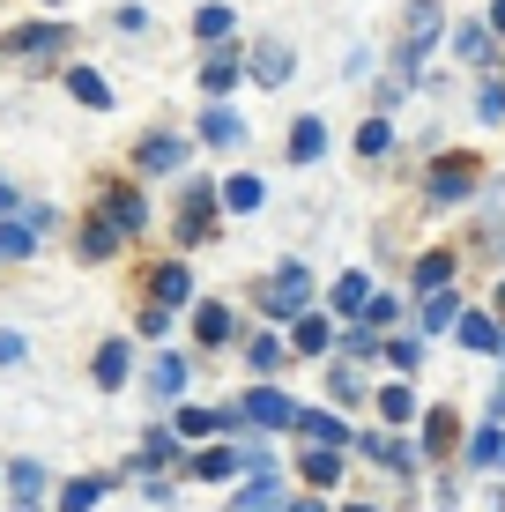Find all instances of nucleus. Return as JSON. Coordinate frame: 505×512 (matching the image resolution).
I'll return each mask as SVG.
<instances>
[{"instance_id":"obj_19","label":"nucleus","mask_w":505,"mask_h":512,"mask_svg":"<svg viewBox=\"0 0 505 512\" xmlns=\"http://www.w3.org/2000/svg\"><path fill=\"white\" fill-rule=\"evenodd\" d=\"M290 67H298V60H290L283 45H260L253 52V82H268V90H275V82H290Z\"/></svg>"},{"instance_id":"obj_39","label":"nucleus","mask_w":505,"mask_h":512,"mask_svg":"<svg viewBox=\"0 0 505 512\" xmlns=\"http://www.w3.org/2000/svg\"><path fill=\"white\" fill-rule=\"evenodd\" d=\"M283 357H290V349L275 342V334H260V342H253V372H275V364H283Z\"/></svg>"},{"instance_id":"obj_28","label":"nucleus","mask_w":505,"mask_h":512,"mask_svg":"<svg viewBox=\"0 0 505 512\" xmlns=\"http://www.w3.org/2000/svg\"><path fill=\"white\" fill-rule=\"evenodd\" d=\"M231 82H238V60H223V52H216V60L201 67V90H208V97H223Z\"/></svg>"},{"instance_id":"obj_5","label":"nucleus","mask_w":505,"mask_h":512,"mask_svg":"<svg viewBox=\"0 0 505 512\" xmlns=\"http://www.w3.org/2000/svg\"><path fill=\"white\" fill-rule=\"evenodd\" d=\"M476 193V156H439L431 164V201H468Z\"/></svg>"},{"instance_id":"obj_25","label":"nucleus","mask_w":505,"mask_h":512,"mask_svg":"<svg viewBox=\"0 0 505 512\" xmlns=\"http://www.w3.org/2000/svg\"><path fill=\"white\" fill-rule=\"evenodd\" d=\"M194 334H201L208 349H216V342H231V312H223V305H201V312H194Z\"/></svg>"},{"instance_id":"obj_16","label":"nucleus","mask_w":505,"mask_h":512,"mask_svg":"<svg viewBox=\"0 0 505 512\" xmlns=\"http://www.w3.org/2000/svg\"><path fill=\"white\" fill-rule=\"evenodd\" d=\"M260 201H268V186H260L253 171H238V179H223V208H238V216H253Z\"/></svg>"},{"instance_id":"obj_20","label":"nucleus","mask_w":505,"mask_h":512,"mask_svg":"<svg viewBox=\"0 0 505 512\" xmlns=\"http://www.w3.org/2000/svg\"><path fill=\"white\" fill-rule=\"evenodd\" d=\"M104 490H112V475H82V483H67V490H60V512H90Z\"/></svg>"},{"instance_id":"obj_11","label":"nucleus","mask_w":505,"mask_h":512,"mask_svg":"<svg viewBox=\"0 0 505 512\" xmlns=\"http://www.w3.org/2000/svg\"><path fill=\"white\" fill-rule=\"evenodd\" d=\"M156 312H171V305H186V297H194V275H186V260H164V268H156Z\"/></svg>"},{"instance_id":"obj_44","label":"nucleus","mask_w":505,"mask_h":512,"mask_svg":"<svg viewBox=\"0 0 505 512\" xmlns=\"http://www.w3.org/2000/svg\"><path fill=\"white\" fill-rule=\"evenodd\" d=\"M8 208H15V186H8V179H0V216H8Z\"/></svg>"},{"instance_id":"obj_26","label":"nucleus","mask_w":505,"mask_h":512,"mask_svg":"<svg viewBox=\"0 0 505 512\" xmlns=\"http://www.w3.org/2000/svg\"><path fill=\"white\" fill-rule=\"evenodd\" d=\"M327 342H335V327H327L320 312H305V320H298V349H305V357H320Z\"/></svg>"},{"instance_id":"obj_12","label":"nucleus","mask_w":505,"mask_h":512,"mask_svg":"<svg viewBox=\"0 0 505 512\" xmlns=\"http://www.w3.org/2000/svg\"><path fill=\"white\" fill-rule=\"evenodd\" d=\"M201 141H208V149H238V141H246V127H238V112H231V104H208Z\"/></svg>"},{"instance_id":"obj_22","label":"nucleus","mask_w":505,"mask_h":512,"mask_svg":"<svg viewBox=\"0 0 505 512\" xmlns=\"http://www.w3.org/2000/svg\"><path fill=\"white\" fill-rule=\"evenodd\" d=\"M446 282H454V253H424V260H416V290H446Z\"/></svg>"},{"instance_id":"obj_45","label":"nucleus","mask_w":505,"mask_h":512,"mask_svg":"<svg viewBox=\"0 0 505 512\" xmlns=\"http://www.w3.org/2000/svg\"><path fill=\"white\" fill-rule=\"evenodd\" d=\"M491 30H505V0H491Z\"/></svg>"},{"instance_id":"obj_10","label":"nucleus","mask_w":505,"mask_h":512,"mask_svg":"<svg viewBox=\"0 0 505 512\" xmlns=\"http://www.w3.org/2000/svg\"><path fill=\"white\" fill-rule=\"evenodd\" d=\"M104 223H112V231H119V238H134V231H142V223H149V208H142V193H134V186H119V193H112V201H104Z\"/></svg>"},{"instance_id":"obj_37","label":"nucleus","mask_w":505,"mask_h":512,"mask_svg":"<svg viewBox=\"0 0 505 512\" xmlns=\"http://www.w3.org/2000/svg\"><path fill=\"white\" fill-rule=\"evenodd\" d=\"M149 386H156V394H179V386H186V364H179V357H156V379H149Z\"/></svg>"},{"instance_id":"obj_2","label":"nucleus","mask_w":505,"mask_h":512,"mask_svg":"<svg viewBox=\"0 0 505 512\" xmlns=\"http://www.w3.org/2000/svg\"><path fill=\"white\" fill-rule=\"evenodd\" d=\"M260 305H268V320H305V305H312V275L298 268V260H283Z\"/></svg>"},{"instance_id":"obj_27","label":"nucleus","mask_w":505,"mask_h":512,"mask_svg":"<svg viewBox=\"0 0 505 512\" xmlns=\"http://www.w3.org/2000/svg\"><path fill=\"white\" fill-rule=\"evenodd\" d=\"M194 475H208V483H223V475H238V453H231V446H208L201 461H194Z\"/></svg>"},{"instance_id":"obj_23","label":"nucleus","mask_w":505,"mask_h":512,"mask_svg":"<svg viewBox=\"0 0 505 512\" xmlns=\"http://www.w3.org/2000/svg\"><path fill=\"white\" fill-rule=\"evenodd\" d=\"M90 372H97V386H119V379H127V342H104L90 357Z\"/></svg>"},{"instance_id":"obj_34","label":"nucleus","mask_w":505,"mask_h":512,"mask_svg":"<svg viewBox=\"0 0 505 512\" xmlns=\"http://www.w3.org/2000/svg\"><path fill=\"white\" fill-rule=\"evenodd\" d=\"M30 245L38 238H30L23 223H0V260H30Z\"/></svg>"},{"instance_id":"obj_47","label":"nucleus","mask_w":505,"mask_h":512,"mask_svg":"<svg viewBox=\"0 0 505 512\" xmlns=\"http://www.w3.org/2000/svg\"><path fill=\"white\" fill-rule=\"evenodd\" d=\"M491 409H498V416H505V386H498V401H491Z\"/></svg>"},{"instance_id":"obj_14","label":"nucleus","mask_w":505,"mask_h":512,"mask_svg":"<svg viewBox=\"0 0 505 512\" xmlns=\"http://www.w3.org/2000/svg\"><path fill=\"white\" fill-rule=\"evenodd\" d=\"M134 156H142V171H179V164H186V141H179V134H149Z\"/></svg>"},{"instance_id":"obj_6","label":"nucleus","mask_w":505,"mask_h":512,"mask_svg":"<svg viewBox=\"0 0 505 512\" xmlns=\"http://www.w3.org/2000/svg\"><path fill=\"white\" fill-rule=\"evenodd\" d=\"M8 52L15 60H52V52H67V30L60 23H23V30H8Z\"/></svg>"},{"instance_id":"obj_30","label":"nucleus","mask_w":505,"mask_h":512,"mask_svg":"<svg viewBox=\"0 0 505 512\" xmlns=\"http://www.w3.org/2000/svg\"><path fill=\"white\" fill-rule=\"evenodd\" d=\"M387 141H394L387 119H364V127H357V156H387Z\"/></svg>"},{"instance_id":"obj_49","label":"nucleus","mask_w":505,"mask_h":512,"mask_svg":"<svg viewBox=\"0 0 505 512\" xmlns=\"http://www.w3.org/2000/svg\"><path fill=\"white\" fill-rule=\"evenodd\" d=\"M498 461H505V438H498Z\"/></svg>"},{"instance_id":"obj_31","label":"nucleus","mask_w":505,"mask_h":512,"mask_svg":"<svg viewBox=\"0 0 505 512\" xmlns=\"http://www.w3.org/2000/svg\"><path fill=\"white\" fill-rule=\"evenodd\" d=\"M364 297H372V282H364V275H342L335 282V312H364Z\"/></svg>"},{"instance_id":"obj_9","label":"nucleus","mask_w":505,"mask_h":512,"mask_svg":"<svg viewBox=\"0 0 505 512\" xmlns=\"http://www.w3.org/2000/svg\"><path fill=\"white\" fill-rule=\"evenodd\" d=\"M298 431H305V446H320V453H342V446H350V423H342V416H312V409H298Z\"/></svg>"},{"instance_id":"obj_1","label":"nucleus","mask_w":505,"mask_h":512,"mask_svg":"<svg viewBox=\"0 0 505 512\" xmlns=\"http://www.w3.org/2000/svg\"><path fill=\"white\" fill-rule=\"evenodd\" d=\"M439 30H446L439 0H409V8H402V45H394V67H402V75H416V60L439 45Z\"/></svg>"},{"instance_id":"obj_41","label":"nucleus","mask_w":505,"mask_h":512,"mask_svg":"<svg viewBox=\"0 0 505 512\" xmlns=\"http://www.w3.org/2000/svg\"><path fill=\"white\" fill-rule=\"evenodd\" d=\"M476 112H483V119H505V82H483V97H476Z\"/></svg>"},{"instance_id":"obj_48","label":"nucleus","mask_w":505,"mask_h":512,"mask_svg":"<svg viewBox=\"0 0 505 512\" xmlns=\"http://www.w3.org/2000/svg\"><path fill=\"white\" fill-rule=\"evenodd\" d=\"M342 512H372V505H342Z\"/></svg>"},{"instance_id":"obj_21","label":"nucleus","mask_w":505,"mask_h":512,"mask_svg":"<svg viewBox=\"0 0 505 512\" xmlns=\"http://www.w3.org/2000/svg\"><path fill=\"white\" fill-rule=\"evenodd\" d=\"M112 253H119V231L104 216H90L82 223V260H112Z\"/></svg>"},{"instance_id":"obj_7","label":"nucleus","mask_w":505,"mask_h":512,"mask_svg":"<svg viewBox=\"0 0 505 512\" xmlns=\"http://www.w3.org/2000/svg\"><path fill=\"white\" fill-rule=\"evenodd\" d=\"M45 490H52V483H45L38 461H15V468H8V505H15V512H38Z\"/></svg>"},{"instance_id":"obj_36","label":"nucleus","mask_w":505,"mask_h":512,"mask_svg":"<svg viewBox=\"0 0 505 512\" xmlns=\"http://www.w3.org/2000/svg\"><path fill=\"white\" fill-rule=\"evenodd\" d=\"M379 357H387V364H394V372H416V364H424V349H416V342H409V334H402V342H387V349H379Z\"/></svg>"},{"instance_id":"obj_17","label":"nucleus","mask_w":505,"mask_h":512,"mask_svg":"<svg viewBox=\"0 0 505 512\" xmlns=\"http://www.w3.org/2000/svg\"><path fill=\"white\" fill-rule=\"evenodd\" d=\"M372 461L394 468V475H416V446H402L394 431H379V438H372Z\"/></svg>"},{"instance_id":"obj_3","label":"nucleus","mask_w":505,"mask_h":512,"mask_svg":"<svg viewBox=\"0 0 505 512\" xmlns=\"http://www.w3.org/2000/svg\"><path fill=\"white\" fill-rule=\"evenodd\" d=\"M208 231H216V186L194 179L186 186V208H179V245H208Z\"/></svg>"},{"instance_id":"obj_4","label":"nucleus","mask_w":505,"mask_h":512,"mask_svg":"<svg viewBox=\"0 0 505 512\" xmlns=\"http://www.w3.org/2000/svg\"><path fill=\"white\" fill-rule=\"evenodd\" d=\"M238 416H246V423H260V431H283V423H298V401H290L283 386H253Z\"/></svg>"},{"instance_id":"obj_8","label":"nucleus","mask_w":505,"mask_h":512,"mask_svg":"<svg viewBox=\"0 0 505 512\" xmlns=\"http://www.w3.org/2000/svg\"><path fill=\"white\" fill-rule=\"evenodd\" d=\"M238 423H246L238 409H179V431L186 438H231Z\"/></svg>"},{"instance_id":"obj_13","label":"nucleus","mask_w":505,"mask_h":512,"mask_svg":"<svg viewBox=\"0 0 505 512\" xmlns=\"http://www.w3.org/2000/svg\"><path fill=\"white\" fill-rule=\"evenodd\" d=\"M320 156H327V127L305 112L298 127H290V164H320Z\"/></svg>"},{"instance_id":"obj_24","label":"nucleus","mask_w":505,"mask_h":512,"mask_svg":"<svg viewBox=\"0 0 505 512\" xmlns=\"http://www.w3.org/2000/svg\"><path fill=\"white\" fill-rule=\"evenodd\" d=\"M454 320H461V297H454V290H431V305H424V327H431V334H446Z\"/></svg>"},{"instance_id":"obj_18","label":"nucleus","mask_w":505,"mask_h":512,"mask_svg":"<svg viewBox=\"0 0 505 512\" xmlns=\"http://www.w3.org/2000/svg\"><path fill=\"white\" fill-rule=\"evenodd\" d=\"M454 334H461V349H498V320L491 312H461Z\"/></svg>"},{"instance_id":"obj_43","label":"nucleus","mask_w":505,"mask_h":512,"mask_svg":"<svg viewBox=\"0 0 505 512\" xmlns=\"http://www.w3.org/2000/svg\"><path fill=\"white\" fill-rule=\"evenodd\" d=\"M30 357V342H23V334H0V364H23Z\"/></svg>"},{"instance_id":"obj_38","label":"nucleus","mask_w":505,"mask_h":512,"mask_svg":"<svg viewBox=\"0 0 505 512\" xmlns=\"http://www.w3.org/2000/svg\"><path fill=\"white\" fill-rule=\"evenodd\" d=\"M498 438H505L498 423H491V431H476V438H468V461H476V468H491V461H498Z\"/></svg>"},{"instance_id":"obj_40","label":"nucleus","mask_w":505,"mask_h":512,"mask_svg":"<svg viewBox=\"0 0 505 512\" xmlns=\"http://www.w3.org/2000/svg\"><path fill=\"white\" fill-rule=\"evenodd\" d=\"M194 30H201V38H231V8H201Z\"/></svg>"},{"instance_id":"obj_42","label":"nucleus","mask_w":505,"mask_h":512,"mask_svg":"<svg viewBox=\"0 0 505 512\" xmlns=\"http://www.w3.org/2000/svg\"><path fill=\"white\" fill-rule=\"evenodd\" d=\"M424 446H431V453H446V446H454V416H431V431H424Z\"/></svg>"},{"instance_id":"obj_35","label":"nucleus","mask_w":505,"mask_h":512,"mask_svg":"<svg viewBox=\"0 0 505 512\" xmlns=\"http://www.w3.org/2000/svg\"><path fill=\"white\" fill-rule=\"evenodd\" d=\"M238 512H283V490H275V483H253L246 498H238Z\"/></svg>"},{"instance_id":"obj_33","label":"nucleus","mask_w":505,"mask_h":512,"mask_svg":"<svg viewBox=\"0 0 505 512\" xmlns=\"http://www.w3.org/2000/svg\"><path fill=\"white\" fill-rule=\"evenodd\" d=\"M402 320V297H364V334L372 327H394Z\"/></svg>"},{"instance_id":"obj_46","label":"nucleus","mask_w":505,"mask_h":512,"mask_svg":"<svg viewBox=\"0 0 505 512\" xmlns=\"http://www.w3.org/2000/svg\"><path fill=\"white\" fill-rule=\"evenodd\" d=\"M290 512H327V505H320V498H298V505H290Z\"/></svg>"},{"instance_id":"obj_15","label":"nucleus","mask_w":505,"mask_h":512,"mask_svg":"<svg viewBox=\"0 0 505 512\" xmlns=\"http://www.w3.org/2000/svg\"><path fill=\"white\" fill-rule=\"evenodd\" d=\"M67 90H75V104H97V112L112 104V82H104L97 67H67Z\"/></svg>"},{"instance_id":"obj_29","label":"nucleus","mask_w":505,"mask_h":512,"mask_svg":"<svg viewBox=\"0 0 505 512\" xmlns=\"http://www.w3.org/2000/svg\"><path fill=\"white\" fill-rule=\"evenodd\" d=\"M335 475H342V453H320V446L305 453V483H320V490H327Z\"/></svg>"},{"instance_id":"obj_32","label":"nucleus","mask_w":505,"mask_h":512,"mask_svg":"<svg viewBox=\"0 0 505 512\" xmlns=\"http://www.w3.org/2000/svg\"><path fill=\"white\" fill-rule=\"evenodd\" d=\"M379 416H387V423H409V416H416V394H409V386H387V394H379Z\"/></svg>"}]
</instances>
